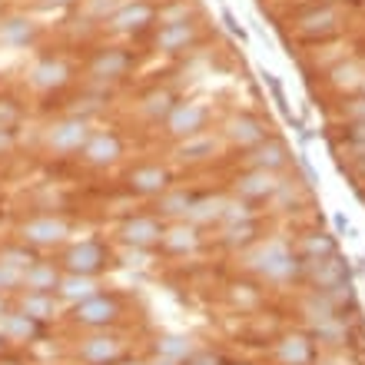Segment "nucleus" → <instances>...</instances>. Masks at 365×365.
Returning a JSON list of instances; mask_svg holds the SVG:
<instances>
[{"instance_id":"4468645a","label":"nucleus","mask_w":365,"mask_h":365,"mask_svg":"<svg viewBox=\"0 0 365 365\" xmlns=\"http://www.w3.org/2000/svg\"><path fill=\"white\" fill-rule=\"evenodd\" d=\"M96 292H100V286H96L93 276H73V272L60 276L57 296L67 299V302H87V299H93Z\"/></svg>"},{"instance_id":"f8f14e48","label":"nucleus","mask_w":365,"mask_h":365,"mask_svg":"<svg viewBox=\"0 0 365 365\" xmlns=\"http://www.w3.org/2000/svg\"><path fill=\"white\" fill-rule=\"evenodd\" d=\"M57 286H60L57 266L53 262H40V259L20 279V289H27V292H57Z\"/></svg>"},{"instance_id":"423d86ee","label":"nucleus","mask_w":365,"mask_h":365,"mask_svg":"<svg viewBox=\"0 0 365 365\" xmlns=\"http://www.w3.org/2000/svg\"><path fill=\"white\" fill-rule=\"evenodd\" d=\"M77 356L87 365H113L123 359V342L116 336H90L87 342H80Z\"/></svg>"},{"instance_id":"4be33fe9","label":"nucleus","mask_w":365,"mask_h":365,"mask_svg":"<svg viewBox=\"0 0 365 365\" xmlns=\"http://www.w3.org/2000/svg\"><path fill=\"white\" fill-rule=\"evenodd\" d=\"M156 356L173 359V362H186V359L192 356L190 339H180V336H166V339H160V346H156Z\"/></svg>"},{"instance_id":"9d476101","label":"nucleus","mask_w":365,"mask_h":365,"mask_svg":"<svg viewBox=\"0 0 365 365\" xmlns=\"http://www.w3.org/2000/svg\"><path fill=\"white\" fill-rule=\"evenodd\" d=\"M40 336V322L37 319H30V316H24V312H4V316H0V339H4V342H34V339Z\"/></svg>"},{"instance_id":"6ab92c4d","label":"nucleus","mask_w":365,"mask_h":365,"mask_svg":"<svg viewBox=\"0 0 365 365\" xmlns=\"http://www.w3.org/2000/svg\"><path fill=\"white\" fill-rule=\"evenodd\" d=\"M126 67H130V57H126L123 50H103V53L93 60V73L96 77H103V80L123 77Z\"/></svg>"},{"instance_id":"7ed1b4c3","label":"nucleus","mask_w":365,"mask_h":365,"mask_svg":"<svg viewBox=\"0 0 365 365\" xmlns=\"http://www.w3.org/2000/svg\"><path fill=\"white\" fill-rule=\"evenodd\" d=\"M106 259H110L106 246L87 240V242H80V246H73V250H67V256H63V269L73 272V276H93V272H100L106 266Z\"/></svg>"},{"instance_id":"39448f33","label":"nucleus","mask_w":365,"mask_h":365,"mask_svg":"<svg viewBox=\"0 0 365 365\" xmlns=\"http://www.w3.org/2000/svg\"><path fill=\"white\" fill-rule=\"evenodd\" d=\"M67 232H70L67 222L53 220V216H37V220H30L20 226V236H24V242H30V246H53V242H63Z\"/></svg>"},{"instance_id":"ddd939ff","label":"nucleus","mask_w":365,"mask_h":365,"mask_svg":"<svg viewBox=\"0 0 365 365\" xmlns=\"http://www.w3.org/2000/svg\"><path fill=\"white\" fill-rule=\"evenodd\" d=\"M67 77H70V70H67V63L63 60H40L37 67L30 70V83L37 90H53V87H63L67 83Z\"/></svg>"},{"instance_id":"f704fd0d","label":"nucleus","mask_w":365,"mask_h":365,"mask_svg":"<svg viewBox=\"0 0 365 365\" xmlns=\"http://www.w3.org/2000/svg\"><path fill=\"white\" fill-rule=\"evenodd\" d=\"M146 365H180V362H173V359H163V356H156V359H150Z\"/></svg>"},{"instance_id":"58836bf2","label":"nucleus","mask_w":365,"mask_h":365,"mask_svg":"<svg viewBox=\"0 0 365 365\" xmlns=\"http://www.w3.org/2000/svg\"><path fill=\"white\" fill-rule=\"evenodd\" d=\"M0 365H17V362H0Z\"/></svg>"},{"instance_id":"a211bd4d","label":"nucleus","mask_w":365,"mask_h":365,"mask_svg":"<svg viewBox=\"0 0 365 365\" xmlns=\"http://www.w3.org/2000/svg\"><path fill=\"white\" fill-rule=\"evenodd\" d=\"M20 312L30 316V319H37V322L53 319V312H57V299H53V292H27V296L20 299Z\"/></svg>"},{"instance_id":"6e6552de","label":"nucleus","mask_w":365,"mask_h":365,"mask_svg":"<svg viewBox=\"0 0 365 365\" xmlns=\"http://www.w3.org/2000/svg\"><path fill=\"white\" fill-rule=\"evenodd\" d=\"M80 153H83V160L93 166H110L123 156V143H120V136L110 133V130H106V133H90L87 146H83Z\"/></svg>"},{"instance_id":"20e7f679","label":"nucleus","mask_w":365,"mask_h":365,"mask_svg":"<svg viewBox=\"0 0 365 365\" xmlns=\"http://www.w3.org/2000/svg\"><path fill=\"white\" fill-rule=\"evenodd\" d=\"M116 316H120L116 299L113 296H100V292H96L93 299H87V302H77V309H73V322L90 326V329L110 326V322H116Z\"/></svg>"},{"instance_id":"473e14b6","label":"nucleus","mask_w":365,"mask_h":365,"mask_svg":"<svg viewBox=\"0 0 365 365\" xmlns=\"http://www.w3.org/2000/svg\"><path fill=\"white\" fill-rule=\"evenodd\" d=\"M336 230H342V232H352V226H349V220L342 216V212H336Z\"/></svg>"},{"instance_id":"dca6fc26","label":"nucleus","mask_w":365,"mask_h":365,"mask_svg":"<svg viewBox=\"0 0 365 365\" xmlns=\"http://www.w3.org/2000/svg\"><path fill=\"white\" fill-rule=\"evenodd\" d=\"M192 40V27L186 20H173V24H163L160 34H156V47L166 50V53H176Z\"/></svg>"},{"instance_id":"c9c22d12","label":"nucleus","mask_w":365,"mask_h":365,"mask_svg":"<svg viewBox=\"0 0 365 365\" xmlns=\"http://www.w3.org/2000/svg\"><path fill=\"white\" fill-rule=\"evenodd\" d=\"M4 312H7V302H4V299H0V316H4Z\"/></svg>"},{"instance_id":"cd10ccee","label":"nucleus","mask_w":365,"mask_h":365,"mask_svg":"<svg viewBox=\"0 0 365 365\" xmlns=\"http://www.w3.org/2000/svg\"><path fill=\"white\" fill-rule=\"evenodd\" d=\"M146 110L153 116H166L170 110H173V100H170V93H153L150 100H146Z\"/></svg>"},{"instance_id":"bb28decb","label":"nucleus","mask_w":365,"mask_h":365,"mask_svg":"<svg viewBox=\"0 0 365 365\" xmlns=\"http://www.w3.org/2000/svg\"><path fill=\"white\" fill-rule=\"evenodd\" d=\"M262 80H266V87L272 90V100H276L279 113L286 116V120H292V110H289V103H286V90H282V83L276 80V73H269V70H262Z\"/></svg>"},{"instance_id":"72a5a7b5","label":"nucleus","mask_w":365,"mask_h":365,"mask_svg":"<svg viewBox=\"0 0 365 365\" xmlns=\"http://www.w3.org/2000/svg\"><path fill=\"white\" fill-rule=\"evenodd\" d=\"M43 7H67V4H73V0H40Z\"/></svg>"},{"instance_id":"1a4fd4ad","label":"nucleus","mask_w":365,"mask_h":365,"mask_svg":"<svg viewBox=\"0 0 365 365\" xmlns=\"http://www.w3.org/2000/svg\"><path fill=\"white\" fill-rule=\"evenodd\" d=\"M163 226H160V220H153V216H136V220L123 222V230H120V236H123L126 246H136V250H146V246H156V242L163 240Z\"/></svg>"},{"instance_id":"412c9836","label":"nucleus","mask_w":365,"mask_h":365,"mask_svg":"<svg viewBox=\"0 0 365 365\" xmlns=\"http://www.w3.org/2000/svg\"><path fill=\"white\" fill-rule=\"evenodd\" d=\"M272 190H276V180H272L269 170H256V173H250L246 180L240 182V192H242V196H250V200L269 196Z\"/></svg>"},{"instance_id":"4c0bfd02","label":"nucleus","mask_w":365,"mask_h":365,"mask_svg":"<svg viewBox=\"0 0 365 365\" xmlns=\"http://www.w3.org/2000/svg\"><path fill=\"white\" fill-rule=\"evenodd\" d=\"M4 346H7V342H4V339H0V352H4Z\"/></svg>"},{"instance_id":"f03ea898","label":"nucleus","mask_w":365,"mask_h":365,"mask_svg":"<svg viewBox=\"0 0 365 365\" xmlns=\"http://www.w3.org/2000/svg\"><path fill=\"white\" fill-rule=\"evenodd\" d=\"M90 140V126L83 120H60L47 130V146L53 153H80Z\"/></svg>"},{"instance_id":"a878e982","label":"nucleus","mask_w":365,"mask_h":365,"mask_svg":"<svg viewBox=\"0 0 365 365\" xmlns=\"http://www.w3.org/2000/svg\"><path fill=\"white\" fill-rule=\"evenodd\" d=\"M4 37H7L10 43H27V40L34 37V27H30V20H7V24H4Z\"/></svg>"},{"instance_id":"2eb2a0df","label":"nucleus","mask_w":365,"mask_h":365,"mask_svg":"<svg viewBox=\"0 0 365 365\" xmlns=\"http://www.w3.org/2000/svg\"><path fill=\"white\" fill-rule=\"evenodd\" d=\"M153 20V10L146 7V4H126L113 14V30H123V34H133V30H143L146 24Z\"/></svg>"},{"instance_id":"f257e3e1","label":"nucleus","mask_w":365,"mask_h":365,"mask_svg":"<svg viewBox=\"0 0 365 365\" xmlns=\"http://www.w3.org/2000/svg\"><path fill=\"white\" fill-rule=\"evenodd\" d=\"M256 269H259V276L272 279V282H282V279L296 272V256L289 252L286 242H266L256 252Z\"/></svg>"},{"instance_id":"b1692460","label":"nucleus","mask_w":365,"mask_h":365,"mask_svg":"<svg viewBox=\"0 0 365 365\" xmlns=\"http://www.w3.org/2000/svg\"><path fill=\"white\" fill-rule=\"evenodd\" d=\"M163 242L176 252L192 250V246H196V230H192V226H173L170 232H163Z\"/></svg>"},{"instance_id":"c85d7f7f","label":"nucleus","mask_w":365,"mask_h":365,"mask_svg":"<svg viewBox=\"0 0 365 365\" xmlns=\"http://www.w3.org/2000/svg\"><path fill=\"white\" fill-rule=\"evenodd\" d=\"M20 279H24V272L10 269V266H4V262H0V292H10V289H20Z\"/></svg>"},{"instance_id":"c756f323","label":"nucleus","mask_w":365,"mask_h":365,"mask_svg":"<svg viewBox=\"0 0 365 365\" xmlns=\"http://www.w3.org/2000/svg\"><path fill=\"white\" fill-rule=\"evenodd\" d=\"M192 200L190 196H182V192H176V196H170V200H163V212H190Z\"/></svg>"},{"instance_id":"393cba45","label":"nucleus","mask_w":365,"mask_h":365,"mask_svg":"<svg viewBox=\"0 0 365 365\" xmlns=\"http://www.w3.org/2000/svg\"><path fill=\"white\" fill-rule=\"evenodd\" d=\"M286 163V146L282 143H266L256 156V170H272V166Z\"/></svg>"},{"instance_id":"e433bc0d","label":"nucleus","mask_w":365,"mask_h":365,"mask_svg":"<svg viewBox=\"0 0 365 365\" xmlns=\"http://www.w3.org/2000/svg\"><path fill=\"white\" fill-rule=\"evenodd\" d=\"M123 365H146V362H123Z\"/></svg>"},{"instance_id":"9b49d317","label":"nucleus","mask_w":365,"mask_h":365,"mask_svg":"<svg viewBox=\"0 0 365 365\" xmlns=\"http://www.w3.org/2000/svg\"><path fill=\"white\" fill-rule=\"evenodd\" d=\"M276 359L282 365H312V359H316V349H312V339L306 336H286L282 342H279L276 349Z\"/></svg>"},{"instance_id":"5701e85b","label":"nucleus","mask_w":365,"mask_h":365,"mask_svg":"<svg viewBox=\"0 0 365 365\" xmlns=\"http://www.w3.org/2000/svg\"><path fill=\"white\" fill-rule=\"evenodd\" d=\"M0 262H4V266H10V269H17V272H27L37 259H34V252H30V250L7 246V250H0Z\"/></svg>"},{"instance_id":"aec40b11","label":"nucleus","mask_w":365,"mask_h":365,"mask_svg":"<svg viewBox=\"0 0 365 365\" xmlns=\"http://www.w3.org/2000/svg\"><path fill=\"white\" fill-rule=\"evenodd\" d=\"M230 136L240 146H259L266 140V130L252 116H236V120H230Z\"/></svg>"},{"instance_id":"f3484780","label":"nucleus","mask_w":365,"mask_h":365,"mask_svg":"<svg viewBox=\"0 0 365 365\" xmlns=\"http://www.w3.org/2000/svg\"><path fill=\"white\" fill-rule=\"evenodd\" d=\"M166 180H170V176H166L160 166H140V170L130 173V186H133V192H143V196H156V192H163Z\"/></svg>"},{"instance_id":"0eeeda50","label":"nucleus","mask_w":365,"mask_h":365,"mask_svg":"<svg viewBox=\"0 0 365 365\" xmlns=\"http://www.w3.org/2000/svg\"><path fill=\"white\" fill-rule=\"evenodd\" d=\"M206 123V110L200 103H173L166 113V130L173 136H196Z\"/></svg>"},{"instance_id":"7c9ffc66","label":"nucleus","mask_w":365,"mask_h":365,"mask_svg":"<svg viewBox=\"0 0 365 365\" xmlns=\"http://www.w3.org/2000/svg\"><path fill=\"white\" fill-rule=\"evenodd\" d=\"M222 20H226V27H230V34L232 37H240V40H246V30L236 24V17H232V10H222Z\"/></svg>"},{"instance_id":"2f4dec72","label":"nucleus","mask_w":365,"mask_h":365,"mask_svg":"<svg viewBox=\"0 0 365 365\" xmlns=\"http://www.w3.org/2000/svg\"><path fill=\"white\" fill-rule=\"evenodd\" d=\"M182 365H220V359L216 356H190Z\"/></svg>"}]
</instances>
